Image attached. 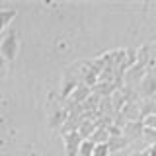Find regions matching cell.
<instances>
[{
    "label": "cell",
    "mask_w": 156,
    "mask_h": 156,
    "mask_svg": "<svg viewBox=\"0 0 156 156\" xmlns=\"http://www.w3.org/2000/svg\"><path fill=\"white\" fill-rule=\"evenodd\" d=\"M82 136L78 135V131H68L65 135V144H66V156H78V150H80L82 144Z\"/></svg>",
    "instance_id": "obj_2"
},
{
    "label": "cell",
    "mask_w": 156,
    "mask_h": 156,
    "mask_svg": "<svg viewBox=\"0 0 156 156\" xmlns=\"http://www.w3.org/2000/svg\"><path fill=\"white\" fill-rule=\"evenodd\" d=\"M6 70H8V68H6V58H4L2 55H0V78H2L4 74H6Z\"/></svg>",
    "instance_id": "obj_11"
},
{
    "label": "cell",
    "mask_w": 156,
    "mask_h": 156,
    "mask_svg": "<svg viewBox=\"0 0 156 156\" xmlns=\"http://www.w3.org/2000/svg\"><path fill=\"white\" fill-rule=\"evenodd\" d=\"M92 156H109V146H107V143H100L94 146V154Z\"/></svg>",
    "instance_id": "obj_9"
},
{
    "label": "cell",
    "mask_w": 156,
    "mask_h": 156,
    "mask_svg": "<svg viewBox=\"0 0 156 156\" xmlns=\"http://www.w3.org/2000/svg\"><path fill=\"white\" fill-rule=\"evenodd\" d=\"M14 16H16V12H14V10H2V12H0V29L6 26L8 22H12Z\"/></svg>",
    "instance_id": "obj_8"
},
{
    "label": "cell",
    "mask_w": 156,
    "mask_h": 156,
    "mask_svg": "<svg viewBox=\"0 0 156 156\" xmlns=\"http://www.w3.org/2000/svg\"><path fill=\"white\" fill-rule=\"evenodd\" d=\"M96 129H98V127H96V121H92V119H82L76 131H78V135H80L82 139H86V140H88L92 135L96 133Z\"/></svg>",
    "instance_id": "obj_3"
},
{
    "label": "cell",
    "mask_w": 156,
    "mask_h": 156,
    "mask_svg": "<svg viewBox=\"0 0 156 156\" xmlns=\"http://www.w3.org/2000/svg\"><path fill=\"white\" fill-rule=\"evenodd\" d=\"M127 144H129V139H127V136H121V135H117V136H109V140H107L109 152H117V150L125 148Z\"/></svg>",
    "instance_id": "obj_4"
},
{
    "label": "cell",
    "mask_w": 156,
    "mask_h": 156,
    "mask_svg": "<svg viewBox=\"0 0 156 156\" xmlns=\"http://www.w3.org/2000/svg\"><path fill=\"white\" fill-rule=\"evenodd\" d=\"M88 140H94L96 144H100V143H107V140H109V131H107V129H96V133L92 135Z\"/></svg>",
    "instance_id": "obj_6"
},
{
    "label": "cell",
    "mask_w": 156,
    "mask_h": 156,
    "mask_svg": "<svg viewBox=\"0 0 156 156\" xmlns=\"http://www.w3.org/2000/svg\"><path fill=\"white\" fill-rule=\"evenodd\" d=\"M143 127H144V129H148V131H156V113L146 115L144 119H143Z\"/></svg>",
    "instance_id": "obj_10"
},
{
    "label": "cell",
    "mask_w": 156,
    "mask_h": 156,
    "mask_svg": "<svg viewBox=\"0 0 156 156\" xmlns=\"http://www.w3.org/2000/svg\"><path fill=\"white\" fill-rule=\"evenodd\" d=\"M94 146H96L94 140H82L80 150H78V156H92L94 154Z\"/></svg>",
    "instance_id": "obj_7"
},
{
    "label": "cell",
    "mask_w": 156,
    "mask_h": 156,
    "mask_svg": "<svg viewBox=\"0 0 156 156\" xmlns=\"http://www.w3.org/2000/svg\"><path fill=\"white\" fill-rule=\"evenodd\" d=\"M88 96H90V88L88 86H84V84L76 86V90L72 92V104H82Z\"/></svg>",
    "instance_id": "obj_5"
},
{
    "label": "cell",
    "mask_w": 156,
    "mask_h": 156,
    "mask_svg": "<svg viewBox=\"0 0 156 156\" xmlns=\"http://www.w3.org/2000/svg\"><path fill=\"white\" fill-rule=\"evenodd\" d=\"M18 49H20V41H18V33L16 29H10V31L4 35L2 43H0V55H2L6 61L12 62L18 55Z\"/></svg>",
    "instance_id": "obj_1"
},
{
    "label": "cell",
    "mask_w": 156,
    "mask_h": 156,
    "mask_svg": "<svg viewBox=\"0 0 156 156\" xmlns=\"http://www.w3.org/2000/svg\"><path fill=\"white\" fill-rule=\"evenodd\" d=\"M139 156H146V152H143V154H139Z\"/></svg>",
    "instance_id": "obj_13"
},
{
    "label": "cell",
    "mask_w": 156,
    "mask_h": 156,
    "mask_svg": "<svg viewBox=\"0 0 156 156\" xmlns=\"http://www.w3.org/2000/svg\"><path fill=\"white\" fill-rule=\"evenodd\" d=\"M146 156H156V140L146 148Z\"/></svg>",
    "instance_id": "obj_12"
}]
</instances>
